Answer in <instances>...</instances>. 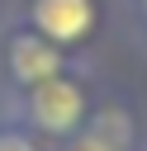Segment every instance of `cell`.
<instances>
[{"instance_id": "obj_2", "label": "cell", "mask_w": 147, "mask_h": 151, "mask_svg": "<svg viewBox=\"0 0 147 151\" xmlns=\"http://www.w3.org/2000/svg\"><path fill=\"white\" fill-rule=\"evenodd\" d=\"M5 57H9V80H14V85H24V90H33V85H43V80L62 76V47H57V42H47L43 33H33V28L14 33Z\"/></svg>"}, {"instance_id": "obj_1", "label": "cell", "mask_w": 147, "mask_h": 151, "mask_svg": "<svg viewBox=\"0 0 147 151\" xmlns=\"http://www.w3.org/2000/svg\"><path fill=\"white\" fill-rule=\"evenodd\" d=\"M24 113L38 132H52V137H76V127L85 123V90L66 76H52L43 85L28 90L24 99Z\"/></svg>"}, {"instance_id": "obj_5", "label": "cell", "mask_w": 147, "mask_h": 151, "mask_svg": "<svg viewBox=\"0 0 147 151\" xmlns=\"http://www.w3.org/2000/svg\"><path fill=\"white\" fill-rule=\"evenodd\" d=\"M0 151H38V146H33V137H24V132H0Z\"/></svg>"}, {"instance_id": "obj_3", "label": "cell", "mask_w": 147, "mask_h": 151, "mask_svg": "<svg viewBox=\"0 0 147 151\" xmlns=\"http://www.w3.org/2000/svg\"><path fill=\"white\" fill-rule=\"evenodd\" d=\"M95 24V0H33V33L66 47L81 42Z\"/></svg>"}, {"instance_id": "obj_6", "label": "cell", "mask_w": 147, "mask_h": 151, "mask_svg": "<svg viewBox=\"0 0 147 151\" xmlns=\"http://www.w3.org/2000/svg\"><path fill=\"white\" fill-rule=\"evenodd\" d=\"M142 14H147V0H142Z\"/></svg>"}, {"instance_id": "obj_4", "label": "cell", "mask_w": 147, "mask_h": 151, "mask_svg": "<svg viewBox=\"0 0 147 151\" xmlns=\"http://www.w3.org/2000/svg\"><path fill=\"white\" fill-rule=\"evenodd\" d=\"M62 151H119V146H114L109 137H100V132H76Z\"/></svg>"}]
</instances>
